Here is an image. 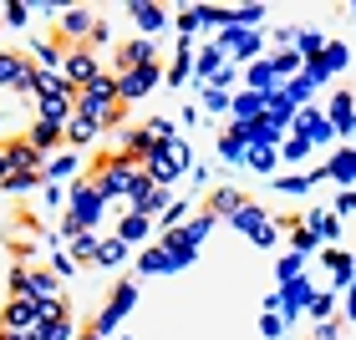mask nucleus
<instances>
[{
	"mask_svg": "<svg viewBox=\"0 0 356 340\" xmlns=\"http://www.w3.org/2000/svg\"><path fill=\"white\" fill-rule=\"evenodd\" d=\"M72 168H76V158H72V153H61V158H51V163H46V173H51V178L72 173Z\"/></svg>",
	"mask_w": 356,
	"mask_h": 340,
	"instance_id": "obj_16",
	"label": "nucleus"
},
{
	"mask_svg": "<svg viewBox=\"0 0 356 340\" xmlns=\"http://www.w3.org/2000/svg\"><path fill=\"white\" fill-rule=\"evenodd\" d=\"M92 15L87 10H72V15H61V31H67V36H92Z\"/></svg>",
	"mask_w": 356,
	"mask_h": 340,
	"instance_id": "obj_10",
	"label": "nucleus"
},
{
	"mask_svg": "<svg viewBox=\"0 0 356 340\" xmlns=\"http://www.w3.org/2000/svg\"><path fill=\"white\" fill-rule=\"evenodd\" d=\"M72 102H76V96H51V102H41V122H51V127H67L61 117L72 112Z\"/></svg>",
	"mask_w": 356,
	"mask_h": 340,
	"instance_id": "obj_9",
	"label": "nucleus"
},
{
	"mask_svg": "<svg viewBox=\"0 0 356 340\" xmlns=\"http://www.w3.org/2000/svg\"><path fill=\"white\" fill-rule=\"evenodd\" d=\"M0 330H15V335L36 340V305H31V300H10L6 315H0Z\"/></svg>",
	"mask_w": 356,
	"mask_h": 340,
	"instance_id": "obj_4",
	"label": "nucleus"
},
{
	"mask_svg": "<svg viewBox=\"0 0 356 340\" xmlns=\"http://www.w3.org/2000/svg\"><path fill=\"white\" fill-rule=\"evenodd\" d=\"M6 153H10V168L15 173H36V163H41V153L31 148V142H6Z\"/></svg>",
	"mask_w": 356,
	"mask_h": 340,
	"instance_id": "obj_8",
	"label": "nucleus"
},
{
	"mask_svg": "<svg viewBox=\"0 0 356 340\" xmlns=\"http://www.w3.org/2000/svg\"><path fill=\"white\" fill-rule=\"evenodd\" d=\"M92 340H107V335H92Z\"/></svg>",
	"mask_w": 356,
	"mask_h": 340,
	"instance_id": "obj_22",
	"label": "nucleus"
},
{
	"mask_svg": "<svg viewBox=\"0 0 356 340\" xmlns=\"http://www.w3.org/2000/svg\"><path fill=\"white\" fill-rule=\"evenodd\" d=\"M133 15H138V21L148 26V31H153L158 21H163V10H158V6H133Z\"/></svg>",
	"mask_w": 356,
	"mask_h": 340,
	"instance_id": "obj_15",
	"label": "nucleus"
},
{
	"mask_svg": "<svg viewBox=\"0 0 356 340\" xmlns=\"http://www.w3.org/2000/svg\"><path fill=\"white\" fill-rule=\"evenodd\" d=\"M143 234H148V219H138V214H133V219L122 223V239H143Z\"/></svg>",
	"mask_w": 356,
	"mask_h": 340,
	"instance_id": "obj_18",
	"label": "nucleus"
},
{
	"mask_svg": "<svg viewBox=\"0 0 356 340\" xmlns=\"http://www.w3.org/2000/svg\"><path fill=\"white\" fill-rule=\"evenodd\" d=\"M31 71L36 67H26L15 51H0V87H31Z\"/></svg>",
	"mask_w": 356,
	"mask_h": 340,
	"instance_id": "obj_6",
	"label": "nucleus"
},
{
	"mask_svg": "<svg viewBox=\"0 0 356 340\" xmlns=\"http://www.w3.org/2000/svg\"><path fill=\"white\" fill-rule=\"evenodd\" d=\"M10 173H15V168H10V153H6V148H0V183H6V178H10Z\"/></svg>",
	"mask_w": 356,
	"mask_h": 340,
	"instance_id": "obj_21",
	"label": "nucleus"
},
{
	"mask_svg": "<svg viewBox=\"0 0 356 340\" xmlns=\"http://www.w3.org/2000/svg\"><path fill=\"white\" fill-rule=\"evenodd\" d=\"M148 61H153V41H133V46H122V51H118V67H122V71L148 67Z\"/></svg>",
	"mask_w": 356,
	"mask_h": 340,
	"instance_id": "obj_7",
	"label": "nucleus"
},
{
	"mask_svg": "<svg viewBox=\"0 0 356 340\" xmlns=\"http://www.w3.org/2000/svg\"><path fill=\"white\" fill-rule=\"evenodd\" d=\"M97 249H102V244H97L92 234H76V254H97Z\"/></svg>",
	"mask_w": 356,
	"mask_h": 340,
	"instance_id": "obj_19",
	"label": "nucleus"
},
{
	"mask_svg": "<svg viewBox=\"0 0 356 340\" xmlns=\"http://www.w3.org/2000/svg\"><path fill=\"white\" fill-rule=\"evenodd\" d=\"M67 320H51V325H36V340H67Z\"/></svg>",
	"mask_w": 356,
	"mask_h": 340,
	"instance_id": "obj_13",
	"label": "nucleus"
},
{
	"mask_svg": "<svg viewBox=\"0 0 356 340\" xmlns=\"http://www.w3.org/2000/svg\"><path fill=\"white\" fill-rule=\"evenodd\" d=\"M138 163L133 158H107L102 168H97V178H92V188H97V198H112V193H133V183H138Z\"/></svg>",
	"mask_w": 356,
	"mask_h": 340,
	"instance_id": "obj_2",
	"label": "nucleus"
},
{
	"mask_svg": "<svg viewBox=\"0 0 356 340\" xmlns=\"http://www.w3.org/2000/svg\"><path fill=\"white\" fill-rule=\"evenodd\" d=\"M36 178H41V173H10L6 188H10V193H26V188H36Z\"/></svg>",
	"mask_w": 356,
	"mask_h": 340,
	"instance_id": "obj_14",
	"label": "nucleus"
},
{
	"mask_svg": "<svg viewBox=\"0 0 356 340\" xmlns=\"http://www.w3.org/2000/svg\"><path fill=\"white\" fill-rule=\"evenodd\" d=\"M92 76H102V71H97V56L87 51V46H76V51L61 56V82H67L72 92H82V87L92 82Z\"/></svg>",
	"mask_w": 356,
	"mask_h": 340,
	"instance_id": "obj_3",
	"label": "nucleus"
},
{
	"mask_svg": "<svg viewBox=\"0 0 356 340\" xmlns=\"http://www.w3.org/2000/svg\"><path fill=\"white\" fill-rule=\"evenodd\" d=\"M76 117H87V122H112L118 117V82L112 76H92V82L76 92Z\"/></svg>",
	"mask_w": 356,
	"mask_h": 340,
	"instance_id": "obj_1",
	"label": "nucleus"
},
{
	"mask_svg": "<svg viewBox=\"0 0 356 340\" xmlns=\"http://www.w3.org/2000/svg\"><path fill=\"white\" fill-rule=\"evenodd\" d=\"M275 82V67H254V87H270Z\"/></svg>",
	"mask_w": 356,
	"mask_h": 340,
	"instance_id": "obj_20",
	"label": "nucleus"
},
{
	"mask_svg": "<svg viewBox=\"0 0 356 340\" xmlns=\"http://www.w3.org/2000/svg\"><path fill=\"white\" fill-rule=\"evenodd\" d=\"M67 137H72V142H92V137H97V122H87V117H76V122L67 127Z\"/></svg>",
	"mask_w": 356,
	"mask_h": 340,
	"instance_id": "obj_12",
	"label": "nucleus"
},
{
	"mask_svg": "<svg viewBox=\"0 0 356 340\" xmlns=\"http://www.w3.org/2000/svg\"><path fill=\"white\" fill-rule=\"evenodd\" d=\"M56 137H61V127H51V122H36V127H31V137H26V142H31V148L41 153V148H51Z\"/></svg>",
	"mask_w": 356,
	"mask_h": 340,
	"instance_id": "obj_11",
	"label": "nucleus"
},
{
	"mask_svg": "<svg viewBox=\"0 0 356 340\" xmlns=\"http://www.w3.org/2000/svg\"><path fill=\"white\" fill-rule=\"evenodd\" d=\"M224 41H234V51H239V56H250V51H254V41H260V36H250V31H239V36H224Z\"/></svg>",
	"mask_w": 356,
	"mask_h": 340,
	"instance_id": "obj_17",
	"label": "nucleus"
},
{
	"mask_svg": "<svg viewBox=\"0 0 356 340\" xmlns=\"http://www.w3.org/2000/svg\"><path fill=\"white\" fill-rule=\"evenodd\" d=\"M148 87H158V67H153V61H148V67H133V71H122V76H118V102H122V96H143Z\"/></svg>",
	"mask_w": 356,
	"mask_h": 340,
	"instance_id": "obj_5",
	"label": "nucleus"
}]
</instances>
